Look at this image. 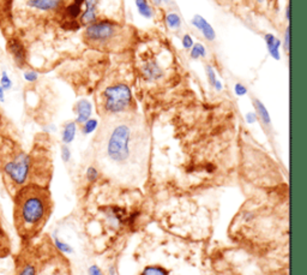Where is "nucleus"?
<instances>
[{"label": "nucleus", "instance_id": "obj_1", "mask_svg": "<svg viewBox=\"0 0 307 275\" xmlns=\"http://www.w3.org/2000/svg\"><path fill=\"white\" fill-rule=\"evenodd\" d=\"M52 211L50 191L37 184H27L15 195L14 219L23 239L35 237L46 225Z\"/></svg>", "mask_w": 307, "mask_h": 275}, {"label": "nucleus", "instance_id": "obj_2", "mask_svg": "<svg viewBox=\"0 0 307 275\" xmlns=\"http://www.w3.org/2000/svg\"><path fill=\"white\" fill-rule=\"evenodd\" d=\"M34 156L23 150L12 153L3 162L2 169L5 178L15 188L21 189L22 186L29 184L30 177L34 171Z\"/></svg>", "mask_w": 307, "mask_h": 275}, {"label": "nucleus", "instance_id": "obj_3", "mask_svg": "<svg viewBox=\"0 0 307 275\" xmlns=\"http://www.w3.org/2000/svg\"><path fill=\"white\" fill-rule=\"evenodd\" d=\"M131 153V129L126 124H119L110 133L107 142V155L114 162L124 163Z\"/></svg>", "mask_w": 307, "mask_h": 275}, {"label": "nucleus", "instance_id": "obj_4", "mask_svg": "<svg viewBox=\"0 0 307 275\" xmlns=\"http://www.w3.org/2000/svg\"><path fill=\"white\" fill-rule=\"evenodd\" d=\"M133 97L130 87L125 83L113 84L103 91L104 111L110 114L125 112L132 105Z\"/></svg>", "mask_w": 307, "mask_h": 275}, {"label": "nucleus", "instance_id": "obj_5", "mask_svg": "<svg viewBox=\"0 0 307 275\" xmlns=\"http://www.w3.org/2000/svg\"><path fill=\"white\" fill-rule=\"evenodd\" d=\"M118 34V25L109 21L94 22L84 30L86 41L90 45H109Z\"/></svg>", "mask_w": 307, "mask_h": 275}, {"label": "nucleus", "instance_id": "obj_6", "mask_svg": "<svg viewBox=\"0 0 307 275\" xmlns=\"http://www.w3.org/2000/svg\"><path fill=\"white\" fill-rule=\"evenodd\" d=\"M8 52L11 54L12 59L18 67L23 68L27 64V51H25L23 42L17 38H10L6 44Z\"/></svg>", "mask_w": 307, "mask_h": 275}, {"label": "nucleus", "instance_id": "obj_7", "mask_svg": "<svg viewBox=\"0 0 307 275\" xmlns=\"http://www.w3.org/2000/svg\"><path fill=\"white\" fill-rule=\"evenodd\" d=\"M74 113H76V124H84L88 119H90L93 114V105L89 100L82 99L78 101L74 106Z\"/></svg>", "mask_w": 307, "mask_h": 275}, {"label": "nucleus", "instance_id": "obj_8", "mask_svg": "<svg viewBox=\"0 0 307 275\" xmlns=\"http://www.w3.org/2000/svg\"><path fill=\"white\" fill-rule=\"evenodd\" d=\"M191 23L196 29H198V30L203 34V37L207 39L208 41L215 40V38H216V32H215L214 28L210 25V23H209L204 17H202V16L199 15H196L195 17L191 19Z\"/></svg>", "mask_w": 307, "mask_h": 275}, {"label": "nucleus", "instance_id": "obj_9", "mask_svg": "<svg viewBox=\"0 0 307 275\" xmlns=\"http://www.w3.org/2000/svg\"><path fill=\"white\" fill-rule=\"evenodd\" d=\"M142 73L148 81H158L163 76L162 67L158 64V61L149 60L143 65Z\"/></svg>", "mask_w": 307, "mask_h": 275}, {"label": "nucleus", "instance_id": "obj_10", "mask_svg": "<svg viewBox=\"0 0 307 275\" xmlns=\"http://www.w3.org/2000/svg\"><path fill=\"white\" fill-rule=\"evenodd\" d=\"M28 5L40 11H54L63 5V0H29Z\"/></svg>", "mask_w": 307, "mask_h": 275}, {"label": "nucleus", "instance_id": "obj_11", "mask_svg": "<svg viewBox=\"0 0 307 275\" xmlns=\"http://www.w3.org/2000/svg\"><path fill=\"white\" fill-rule=\"evenodd\" d=\"M265 40V45L269 52L270 57L274 58L275 60H280L281 54H280V47H281V40H279L274 34H266L264 37Z\"/></svg>", "mask_w": 307, "mask_h": 275}, {"label": "nucleus", "instance_id": "obj_12", "mask_svg": "<svg viewBox=\"0 0 307 275\" xmlns=\"http://www.w3.org/2000/svg\"><path fill=\"white\" fill-rule=\"evenodd\" d=\"M77 132V124L74 122H68L64 125V129L61 131V140L64 145H70L73 142Z\"/></svg>", "mask_w": 307, "mask_h": 275}, {"label": "nucleus", "instance_id": "obj_13", "mask_svg": "<svg viewBox=\"0 0 307 275\" xmlns=\"http://www.w3.org/2000/svg\"><path fill=\"white\" fill-rule=\"evenodd\" d=\"M253 106L254 109H256L257 117H259V119L262 120L264 125L269 126L271 124V118L269 112H267L266 107L264 106V104L259 99H253Z\"/></svg>", "mask_w": 307, "mask_h": 275}, {"label": "nucleus", "instance_id": "obj_14", "mask_svg": "<svg viewBox=\"0 0 307 275\" xmlns=\"http://www.w3.org/2000/svg\"><path fill=\"white\" fill-rule=\"evenodd\" d=\"M136 6L138 10L139 15L144 18H151L154 15L151 5L149 4L148 0H136Z\"/></svg>", "mask_w": 307, "mask_h": 275}, {"label": "nucleus", "instance_id": "obj_15", "mask_svg": "<svg viewBox=\"0 0 307 275\" xmlns=\"http://www.w3.org/2000/svg\"><path fill=\"white\" fill-rule=\"evenodd\" d=\"M82 15V6L76 4V3H71L70 5L66 6L65 9V16H66L67 21H76L77 17Z\"/></svg>", "mask_w": 307, "mask_h": 275}, {"label": "nucleus", "instance_id": "obj_16", "mask_svg": "<svg viewBox=\"0 0 307 275\" xmlns=\"http://www.w3.org/2000/svg\"><path fill=\"white\" fill-rule=\"evenodd\" d=\"M10 251V242L5 231L0 227V257L8 256Z\"/></svg>", "mask_w": 307, "mask_h": 275}, {"label": "nucleus", "instance_id": "obj_17", "mask_svg": "<svg viewBox=\"0 0 307 275\" xmlns=\"http://www.w3.org/2000/svg\"><path fill=\"white\" fill-rule=\"evenodd\" d=\"M36 266L32 262H23V264L19 267L17 275H36Z\"/></svg>", "mask_w": 307, "mask_h": 275}, {"label": "nucleus", "instance_id": "obj_18", "mask_svg": "<svg viewBox=\"0 0 307 275\" xmlns=\"http://www.w3.org/2000/svg\"><path fill=\"white\" fill-rule=\"evenodd\" d=\"M97 126H99L97 119L90 118V119H88L86 123L82 124V132H83V135H90V133H93L94 131L97 129Z\"/></svg>", "mask_w": 307, "mask_h": 275}, {"label": "nucleus", "instance_id": "obj_19", "mask_svg": "<svg viewBox=\"0 0 307 275\" xmlns=\"http://www.w3.org/2000/svg\"><path fill=\"white\" fill-rule=\"evenodd\" d=\"M53 240H54L55 248H57L60 253H63V254H72L73 253V248L71 247L70 244L65 243V242L61 240L60 238H58L57 235H54Z\"/></svg>", "mask_w": 307, "mask_h": 275}, {"label": "nucleus", "instance_id": "obj_20", "mask_svg": "<svg viewBox=\"0 0 307 275\" xmlns=\"http://www.w3.org/2000/svg\"><path fill=\"white\" fill-rule=\"evenodd\" d=\"M207 54V50L202 44H195L191 47V58L192 59H198V58H204Z\"/></svg>", "mask_w": 307, "mask_h": 275}, {"label": "nucleus", "instance_id": "obj_21", "mask_svg": "<svg viewBox=\"0 0 307 275\" xmlns=\"http://www.w3.org/2000/svg\"><path fill=\"white\" fill-rule=\"evenodd\" d=\"M166 22H167L168 27L172 29H178L181 24V19L179 17L178 14H169L166 17Z\"/></svg>", "mask_w": 307, "mask_h": 275}, {"label": "nucleus", "instance_id": "obj_22", "mask_svg": "<svg viewBox=\"0 0 307 275\" xmlns=\"http://www.w3.org/2000/svg\"><path fill=\"white\" fill-rule=\"evenodd\" d=\"M140 275H168V274H167V271H166L161 267L149 266L142 271V274H140Z\"/></svg>", "mask_w": 307, "mask_h": 275}, {"label": "nucleus", "instance_id": "obj_23", "mask_svg": "<svg viewBox=\"0 0 307 275\" xmlns=\"http://www.w3.org/2000/svg\"><path fill=\"white\" fill-rule=\"evenodd\" d=\"M99 169L96 168V167L94 166H89L87 168V172H86V177H87V181L89 183H95L97 179H99Z\"/></svg>", "mask_w": 307, "mask_h": 275}, {"label": "nucleus", "instance_id": "obj_24", "mask_svg": "<svg viewBox=\"0 0 307 275\" xmlns=\"http://www.w3.org/2000/svg\"><path fill=\"white\" fill-rule=\"evenodd\" d=\"M0 87L5 91H8L12 88V81L6 71H3L2 76H0Z\"/></svg>", "mask_w": 307, "mask_h": 275}, {"label": "nucleus", "instance_id": "obj_25", "mask_svg": "<svg viewBox=\"0 0 307 275\" xmlns=\"http://www.w3.org/2000/svg\"><path fill=\"white\" fill-rule=\"evenodd\" d=\"M205 73H207L209 83L211 84V86H214L215 82H216V74H215L214 67L211 66V65H207V67H205Z\"/></svg>", "mask_w": 307, "mask_h": 275}, {"label": "nucleus", "instance_id": "obj_26", "mask_svg": "<svg viewBox=\"0 0 307 275\" xmlns=\"http://www.w3.org/2000/svg\"><path fill=\"white\" fill-rule=\"evenodd\" d=\"M23 78H24L27 82H29V83H34V82L37 81L39 74L36 73V71H32V70L25 71V73L23 74Z\"/></svg>", "mask_w": 307, "mask_h": 275}, {"label": "nucleus", "instance_id": "obj_27", "mask_svg": "<svg viewBox=\"0 0 307 275\" xmlns=\"http://www.w3.org/2000/svg\"><path fill=\"white\" fill-rule=\"evenodd\" d=\"M61 159L64 162H68L71 160V149L67 145L61 147Z\"/></svg>", "mask_w": 307, "mask_h": 275}, {"label": "nucleus", "instance_id": "obj_28", "mask_svg": "<svg viewBox=\"0 0 307 275\" xmlns=\"http://www.w3.org/2000/svg\"><path fill=\"white\" fill-rule=\"evenodd\" d=\"M181 42H182V47H184L185 50H190L192 46L195 45L194 39H192L188 34H185L184 37H182Z\"/></svg>", "mask_w": 307, "mask_h": 275}, {"label": "nucleus", "instance_id": "obj_29", "mask_svg": "<svg viewBox=\"0 0 307 275\" xmlns=\"http://www.w3.org/2000/svg\"><path fill=\"white\" fill-rule=\"evenodd\" d=\"M234 93L238 95V96H244V95L247 94V88L244 86L243 83H237L234 86Z\"/></svg>", "mask_w": 307, "mask_h": 275}, {"label": "nucleus", "instance_id": "obj_30", "mask_svg": "<svg viewBox=\"0 0 307 275\" xmlns=\"http://www.w3.org/2000/svg\"><path fill=\"white\" fill-rule=\"evenodd\" d=\"M283 46H285V50L287 53H289L290 48V27L288 25L285 31V41H283Z\"/></svg>", "mask_w": 307, "mask_h": 275}, {"label": "nucleus", "instance_id": "obj_31", "mask_svg": "<svg viewBox=\"0 0 307 275\" xmlns=\"http://www.w3.org/2000/svg\"><path fill=\"white\" fill-rule=\"evenodd\" d=\"M245 119H246V122L249 124H254V123H257L258 117H257L256 112H249L246 114V117H245Z\"/></svg>", "mask_w": 307, "mask_h": 275}, {"label": "nucleus", "instance_id": "obj_32", "mask_svg": "<svg viewBox=\"0 0 307 275\" xmlns=\"http://www.w3.org/2000/svg\"><path fill=\"white\" fill-rule=\"evenodd\" d=\"M88 273H89V275H103L102 270H101L100 268L96 266V264H93V266H90L89 269H88Z\"/></svg>", "mask_w": 307, "mask_h": 275}, {"label": "nucleus", "instance_id": "obj_33", "mask_svg": "<svg viewBox=\"0 0 307 275\" xmlns=\"http://www.w3.org/2000/svg\"><path fill=\"white\" fill-rule=\"evenodd\" d=\"M5 160V141H0V167Z\"/></svg>", "mask_w": 307, "mask_h": 275}, {"label": "nucleus", "instance_id": "obj_34", "mask_svg": "<svg viewBox=\"0 0 307 275\" xmlns=\"http://www.w3.org/2000/svg\"><path fill=\"white\" fill-rule=\"evenodd\" d=\"M212 87H214L215 89H216L217 91H221L222 88H223V86H222V83H221V81H216V82H215V84Z\"/></svg>", "mask_w": 307, "mask_h": 275}, {"label": "nucleus", "instance_id": "obj_35", "mask_svg": "<svg viewBox=\"0 0 307 275\" xmlns=\"http://www.w3.org/2000/svg\"><path fill=\"white\" fill-rule=\"evenodd\" d=\"M5 94H6V91L3 89L2 87H0V102H4L5 101Z\"/></svg>", "mask_w": 307, "mask_h": 275}, {"label": "nucleus", "instance_id": "obj_36", "mask_svg": "<svg viewBox=\"0 0 307 275\" xmlns=\"http://www.w3.org/2000/svg\"><path fill=\"white\" fill-rule=\"evenodd\" d=\"M286 18L288 19V21L290 18V6L289 5H287V9H286Z\"/></svg>", "mask_w": 307, "mask_h": 275}, {"label": "nucleus", "instance_id": "obj_37", "mask_svg": "<svg viewBox=\"0 0 307 275\" xmlns=\"http://www.w3.org/2000/svg\"><path fill=\"white\" fill-rule=\"evenodd\" d=\"M154 2H155L156 4H161V3H168L169 0H154Z\"/></svg>", "mask_w": 307, "mask_h": 275}, {"label": "nucleus", "instance_id": "obj_38", "mask_svg": "<svg viewBox=\"0 0 307 275\" xmlns=\"http://www.w3.org/2000/svg\"><path fill=\"white\" fill-rule=\"evenodd\" d=\"M258 3H260V4H262V3H264V0H257Z\"/></svg>", "mask_w": 307, "mask_h": 275}, {"label": "nucleus", "instance_id": "obj_39", "mask_svg": "<svg viewBox=\"0 0 307 275\" xmlns=\"http://www.w3.org/2000/svg\"><path fill=\"white\" fill-rule=\"evenodd\" d=\"M0 124H2V116H0Z\"/></svg>", "mask_w": 307, "mask_h": 275}, {"label": "nucleus", "instance_id": "obj_40", "mask_svg": "<svg viewBox=\"0 0 307 275\" xmlns=\"http://www.w3.org/2000/svg\"><path fill=\"white\" fill-rule=\"evenodd\" d=\"M28 2H29V0H28Z\"/></svg>", "mask_w": 307, "mask_h": 275}]
</instances>
